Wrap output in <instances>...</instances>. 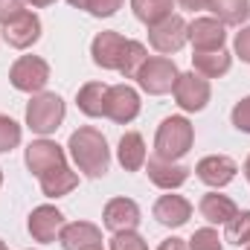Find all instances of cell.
<instances>
[{
  "label": "cell",
  "instance_id": "1",
  "mask_svg": "<svg viewBox=\"0 0 250 250\" xmlns=\"http://www.w3.org/2000/svg\"><path fill=\"white\" fill-rule=\"evenodd\" d=\"M67 148H70V157L79 166V172H84L87 178H105L108 175V169H111L108 140L93 125H84V128L73 131Z\"/></svg>",
  "mask_w": 250,
  "mask_h": 250
},
{
  "label": "cell",
  "instance_id": "2",
  "mask_svg": "<svg viewBox=\"0 0 250 250\" xmlns=\"http://www.w3.org/2000/svg\"><path fill=\"white\" fill-rule=\"evenodd\" d=\"M195 143V128L187 117H166L157 137H154V154L163 160H181Z\"/></svg>",
  "mask_w": 250,
  "mask_h": 250
},
{
  "label": "cell",
  "instance_id": "3",
  "mask_svg": "<svg viewBox=\"0 0 250 250\" xmlns=\"http://www.w3.org/2000/svg\"><path fill=\"white\" fill-rule=\"evenodd\" d=\"M62 123H64V99L59 93H44L41 90V93H35L29 99V105H26V125L35 134L47 137V134L59 131Z\"/></svg>",
  "mask_w": 250,
  "mask_h": 250
},
{
  "label": "cell",
  "instance_id": "4",
  "mask_svg": "<svg viewBox=\"0 0 250 250\" xmlns=\"http://www.w3.org/2000/svg\"><path fill=\"white\" fill-rule=\"evenodd\" d=\"M178 67L172 59H166V56H151V59H146L143 67L137 70V84L146 90V93H151V96H163V93H169L172 87H175V82H178Z\"/></svg>",
  "mask_w": 250,
  "mask_h": 250
},
{
  "label": "cell",
  "instance_id": "5",
  "mask_svg": "<svg viewBox=\"0 0 250 250\" xmlns=\"http://www.w3.org/2000/svg\"><path fill=\"white\" fill-rule=\"evenodd\" d=\"M9 82L21 93H41L50 82V64L41 56H21L9 70Z\"/></svg>",
  "mask_w": 250,
  "mask_h": 250
},
{
  "label": "cell",
  "instance_id": "6",
  "mask_svg": "<svg viewBox=\"0 0 250 250\" xmlns=\"http://www.w3.org/2000/svg\"><path fill=\"white\" fill-rule=\"evenodd\" d=\"M187 41H189V23L181 15H169V18H163L160 23L148 26V44H151L157 53H163V56L178 53Z\"/></svg>",
  "mask_w": 250,
  "mask_h": 250
},
{
  "label": "cell",
  "instance_id": "7",
  "mask_svg": "<svg viewBox=\"0 0 250 250\" xmlns=\"http://www.w3.org/2000/svg\"><path fill=\"white\" fill-rule=\"evenodd\" d=\"M175 102L189 111V114H195V111H204L207 108V102H209V82L201 76V73H181L178 76V82H175Z\"/></svg>",
  "mask_w": 250,
  "mask_h": 250
},
{
  "label": "cell",
  "instance_id": "8",
  "mask_svg": "<svg viewBox=\"0 0 250 250\" xmlns=\"http://www.w3.org/2000/svg\"><path fill=\"white\" fill-rule=\"evenodd\" d=\"M125 53H128V38H123L120 32H99L90 44V56H93V64L102 67V70H123Z\"/></svg>",
  "mask_w": 250,
  "mask_h": 250
},
{
  "label": "cell",
  "instance_id": "9",
  "mask_svg": "<svg viewBox=\"0 0 250 250\" xmlns=\"http://www.w3.org/2000/svg\"><path fill=\"white\" fill-rule=\"evenodd\" d=\"M23 160H26V169H29L35 178H41L44 172H50V169L67 163L64 148L59 143H53V140H35V143H29Z\"/></svg>",
  "mask_w": 250,
  "mask_h": 250
},
{
  "label": "cell",
  "instance_id": "10",
  "mask_svg": "<svg viewBox=\"0 0 250 250\" xmlns=\"http://www.w3.org/2000/svg\"><path fill=\"white\" fill-rule=\"evenodd\" d=\"M26 227H29V236H32L35 242L50 245V242H56L59 233H62L64 215H62V209H56V207H50V204H41V207H35V209L29 212Z\"/></svg>",
  "mask_w": 250,
  "mask_h": 250
},
{
  "label": "cell",
  "instance_id": "11",
  "mask_svg": "<svg viewBox=\"0 0 250 250\" xmlns=\"http://www.w3.org/2000/svg\"><path fill=\"white\" fill-rule=\"evenodd\" d=\"M140 114V93L131 84H111L108 87V111L105 117L120 125H128Z\"/></svg>",
  "mask_w": 250,
  "mask_h": 250
},
{
  "label": "cell",
  "instance_id": "12",
  "mask_svg": "<svg viewBox=\"0 0 250 250\" xmlns=\"http://www.w3.org/2000/svg\"><path fill=\"white\" fill-rule=\"evenodd\" d=\"M189 166H184V163H178V160H163V157H148L146 160V175H148V181L154 184V187L160 189H178L184 187L189 181Z\"/></svg>",
  "mask_w": 250,
  "mask_h": 250
},
{
  "label": "cell",
  "instance_id": "13",
  "mask_svg": "<svg viewBox=\"0 0 250 250\" xmlns=\"http://www.w3.org/2000/svg\"><path fill=\"white\" fill-rule=\"evenodd\" d=\"M41 38V18L35 12H23L18 18H12L9 23H3V41L15 50H26Z\"/></svg>",
  "mask_w": 250,
  "mask_h": 250
},
{
  "label": "cell",
  "instance_id": "14",
  "mask_svg": "<svg viewBox=\"0 0 250 250\" xmlns=\"http://www.w3.org/2000/svg\"><path fill=\"white\" fill-rule=\"evenodd\" d=\"M236 172H239V166H236V160L227 157V154H209V157L198 160V166H195L198 181H204L207 187H212V189L227 187V184L236 178Z\"/></svg>",
  "mask_w": 250,
  "mask_h": 250
},
{
  "label": "cell",
  "instance_id": "15",
  "mask_svg": "<svg viewBox=\"0 0 250 250\" xmlns=\"http://www.w3.org/2000/svg\"><path fill=\"white\" fill-rule=\"evenodd\" d=\"M224 23L218 18H195L189 23V41L195 47V53H212L224 47Z\"/></svg>",
  "mask_w": 250,
  "mask_h": 250
},
{
  "label": "cell",
  "instance_id": "16",
  "mask_svg": "<svg viewBox=\"0 0 250 250\" xmlns=\"http://www.w3.org/2000/svg\"><path fill=\"white\" fill-rule=\"evenodd\" d=\"M102 221L111 233H125V230H137L140 224V207L131 198H111L105 204Z\"/></svg>",
  "mask_w": 250,
  "mask_h": 250
},
{
  "label": "cell",
  "instance_id": "17",
  "mask_svg": "<svg viewBox=\"0 0 250 250\" xmlns=\"http://www.w3.org/2000/svg\"><path fill=\"white\" fill-rule=\"evenodd\" d=\"M59 242L64 250H87V248H102V230L90 221H73L64 224L59 233Z\"/></svg>",
  "mask_w": 250,
  "mask_h": 250
},
{
  "label": "cell",
  "instance_id": "18",
  "mask_svg": "<svg viewBox=\"0 0 250 250\" xmlns=\"http://www.w3.org/2000/svg\"><path fill=\"white\" fill-rule=\"evenodd\" d=\"M151 212L163 227H184L192 215V204L184 195H160Z\"/></svg>",
  "mask_w": 250,
  "mask_h": 250
},
{
  "label": "cell",
  "instance_id": "19",
  "mask_svg": "<svg viewBox=\"0 0 250 250\" xmlns=\"http://www.w3.org/2000/svg\"><path fill=\"white\" fill-rule=\"evenodd\" d=\"M108 87L111 84H102V82H87V84H82L79 87V93H76V105H79V111L84 114V117H105V111H108Z\"/></svg>",
  "mask_w": 250,
  "mask_h": 250
},
{
  "label": "cell",
  "instance_id": "20",
  "mask_svg": "<svg viewBox=\"0 0 250 250\" xmlns=\"http://www.w3.org/2000/svg\"><path fill=\"white\" fill-rule=\"evenodd\" d=\"M198 212H201V218L209 221V224H227V221L239 212V207H236V201L227 198V195L207 192V195L201 198V204H198Z\"/></svg>",
  "mask_w": 250,
  "mask_h": 250
},
{
  "label": "cell",
  "instance_id": "21",
  "mask_svg": "<svg viewBox=\"0 0 250 250\" xmlns=\"http://www.w3.org/2000/svg\"><path fill=\"white\" fill-rule=\"evenodd\" d=\"M117 160L125 172H140L146 166V143L137 131H128L120 137V146H117Z\"/></svg>",
  "mask_w": 250,
  "mask_h": 250
},
{
  "label": "cell",
  "instance_id": "22",
  "mask_svg": "<svg viewBox=\"0 0 250 250\" xmlns=\"http://www.w3.org/2000/svg\"><path fill=\"white\" fill-rule=\"evenodd\" d=\"M38 184H41V192L47 198H62V195H67V192H73L79 187V175L64 163V166H56V169L44 172L38 178Z\"/></svg>",
  "mask_w": 250,
  "mask_h": 250
},
{
  "label": "cell",
  "instance_id": "23",
  "mask_svg": "<svg viewBox=\"0 0 250 250\" xmlns=\"http://www.w3.org/2000/svg\"><path fill=\"white\" fill-rule=\"evenodd\" d=\"M192 64H195V73H201L204 79H218L230 70V53L221 47V50H212V53H195L192 56Z\"/></svg>",
  "mask_w": 250,
  "mask_h": 250
},
{
  "label": "cell",
  "instance_id": "24",
  "mask_svg": "<svg viewBox=\"0 0 250 250\" xmlns=\"http://www.w3.org/2000/svg\"><path fill=\"white\" fill-rule=\"evenodd\" d=\"M207 9L224 23V26H239L250 15V0H209Z\"/></svg>",
  "mask_w": 250,
  "mask_h": 250
},
{
  "label": "cell",
  "instance_id": "25",
  "mask_svg": "<svg viewBox=\"0 0 250 250\" xmlns=\"http://www.w3.org/2000/svg\"><path fill=\"white\" fill-rule=\"evenodd\" d=\"M131 9H134L137 21H143L146 26H154L172 15L175 0H131Z\"/></svg>",
  "mask_w": 250,
  "mask_h": 250
},
{
  "label": "cell",
  "instance_id": "26",
  "mask_svg": "<svg viewBox=\"0 0 250 250\" xmlns=\"http://www.w3.org/2000/svg\"><path fill=\"white\" fill-rule=\"evenodd\" d=\"M224 227H227V230H224V242H230V245H236V248L250 245V209L236 212Z\"/></svg>",
  "mask_w": 250,
  "mask_h": 250
},
{
  "label": "cell",
  "instance_id": "27",
  "mask_svg": "<svg viewBox=\"0 0 250 250\" xmlns=\"http://www.w3.org/2000/svg\"><path fill=\"white\" fill-rule=\"evenodd\" d=\"M73 9H84L93 18H111L117 9H123V0H67Z\"/></svg>",
  "mask_w": 250,
  "mask_h": 250
},
{
  "label": "cell",
  "instance_id": "28",
  "mask_svg": "<svg viewBox=\"0 0 250 250\" xmlns=\"http://www.w3.org/2000/svg\"><path fill=\"white\" fill-rule=\"evenodd\" d=\"M146 59H148L146 47H143L140 41H128V53H125V62H123V70H120V73H123L125 79H134Z\"/></svg>",
  "mask_w": 250,
  "mask_h": 250
},
{
  "label": "cell",
  "instance_id": "29",
  "mask_svg": "<svg viewBox=\"0 0 250 250\" xmlns=\"http://www.w3.org/2000/svg\"><path fill=\"white\" fill-rule=\"evenodd\" d=\"M18 143H21V125L15 123L12 117L0 114V154L18 148Z\"/></svg>",
  "mask_w": 250,
  "mask_h": 250
},
{
  "label": "cell",
  "instance_id": "30",
  "mask_svg": "<svg viewBox=\"0 0 250 250\" xmlns=\"http://www.w3.org/2000/svg\"><path fill=\"white\" fill-rule=\"evenodd\" d=\"M189 250H224V245L212 227H204V230H195V236L189 239Z\"/></svg>",
  "mask_w": 250,
  "mask_h": 250
},
{
  "label": "cell",
  "instance_id": "31",
  "mask_svg": "<svg viewBox=\"0 0 250 250\" xmlns=\"http://www.w3.org/2000/svg\"><path fill=\"white\" fill-rule=\"evenodd\" d=\"M111 250H148V245L137 230H125V233H114Z\"/></svg>",
  "mask_w": 250,
  "mask_h": 250
},
{
  "label": "cell",
  "instance_id": "32",
  "mask_svg": "<svg viewBox=\"0 0 250 250\" xmlns=\"http://www.w3.org/2000/svg\"><path fill=\"white\" fill-rule=\"evenodd\" d=\"M230 120H233V125H236L239 131L250 134V96H245L242 102H236V108H233Z\"/></svg>",
  "mask_w": 250,
  "mask_h": 250
},
{
  "label": "cell",
  "instance_id": "33",
  "mask_svg": "<svg viewBox=\"0 0 250 250\" xmlns=\"http://www.w3.org/2000/svg\"><path fill=\"white\" fill-rule=\"evenodd\" d=\"M26 0H0V23H9L12 18H18V15H23L26 9Z\"/></svg>",
  "mask_w": 250,
  "mask_h": 250
},
{
  "label": "cell",
  "instance_id": "34",
  "mask_svg": "<svg viewBox=\"0 0 250 250\" xmlns=\"http://www.w3.org/2000/svg\"><path fill=\"white\" fill-rule=\"evenodd\" d=\"M233 47H236V56H239L242 62H248V64H250V26H245V29L236 35Z\"/></svg>",
  "mask_w": 250,
  "mask_h": 250
},
{
  "label": "cell",
  "instance_id": "35",
  "mask_svg": "<svg viewBox=\"0 0 250 250\" xmlns=\"http://www.w3.org/2000/svg\"><path fill=\"white\" fill-rule=\"evenodd\" d=\"M157 250H189V245L184 239H175V236H172V239H163Z\"/></svg>",
  "mask_w": 250,
  "mask_h": 250
},
{
  "label": "cell",
  "instance_id": "36",
  "mask_svg": "<svg viewBox=\"0 0 250 250\" xmlns=\"http://www.w3.org/2000/svg\"><path fill=\"white\" fill-rule=\"evenodd\" d=\"M175 3L184 6V9H189V12H198V9H207L209 0H175Z\"/></svg>",
  "mask_w": 250,
  "mask_h": 250
},
{
  "label": "cell",
  "instance_id": "37",
  "mask_svg": "<svg viewBox=\"0 0 250 250\" xmlns=\"http://www.w3.org/2000/svg\"><path fill=\"white\" fill-rule=\"evenodd\" d=\"M29 6H35V9H44V6H50V3H56V0H26Z\"/></svg>",
  "mask_w": 250,
  "mask_h": 250
},
{
  "label": "cell",
  "instance_id": "38",
  "mask_svg": "<svg viewBox=\"0 0 250 250\" xmlns=\"http://www.w3.org/2000/svg\"><path fill=\"white\" fill-rule=\"evenodd\" d=\"M245 175H248V181H250V157L245 160Z\"/></svg>",
  "mask_w": 250,
  "mask_h": 250
},
{
  "label": "cell",
  "instance_id": "39",
  "mask_svg": "<svg viewBox=\"0 0 250 250\" xmlns=\"http://www.w3.org/2000/svg\"><path fill=\"white\" fill-rule=\"evenodd\" d=\"M0 250H6V245H3V242H0Z\"/></svg>",
  "mask_w": 250,
  "mask_h": 250
},
{
  "label": "cell",
  "instance_id": "40",
  "mask_svg": "<svg viewBox=\"0 0 250 250\" xmlns=\"http://www.w3.org/2000/svg\"><path fill=\"white\" fill-rule=\"evenodd\" d=\"M87 250H102V248H87Z\"/></svg>",
  "mask_w": 250,
  "mask_h": 250
},
{
  "label": "cell",
  "instance_id": "41",
  "mask_svg": "<svg viewBox=\"0 0 250 250\" xmlns=\"http://www.w3.org/2000/svg\"><path fill=\"white\" fill-rule=\"evenodd\" d=\"M0 184H3V172H0Z\"/></svg>",
  "mask_w": 250,
  "mask_h": 250
},
{
  "label": "cell",
  "instance_id": "42",
  "mask_svg": "<svg viewBox=\"0 0 250 250\" xmlns=\"http://www.w3.org/2000/svg\"><path fill=\"white\" fill-rule=\"evenodd\" d=\"M245 250H250V245H245Z\"/></svg>",
  "mask_w": 250,
  "mask_h": 250
}]
</instances>
